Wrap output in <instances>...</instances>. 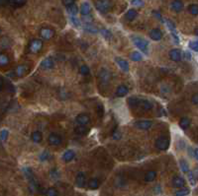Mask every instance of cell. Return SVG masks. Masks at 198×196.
<instances>
[{
	"mask_svg": "<svg viewBox=\"0 0 198 196\" xmlns=\"http://www.w3.org/2000/svg\"><path fill=\"white\" fill-rule=\"evenodd\" d=\"M131 40H132L133 43L139 48L140 50H142L143 52H145L146 54H148L149 52V43L146 40H144L143 37H136V36H132L131 37Z\"/></svg>",
	"mask_w": 198,
	"mask_h": 196,
	"instance_id": "obj_1",
	"label": "cell"
},
{
	"mask_svg": "<svg viewBox=\"0 0 198 196\" xmlns=\"http://www.w3.org/2000/svg\"><path fill=\"white\" fill-rule=\"evenodd\" d=\"M96 9L101 13H106L111 9L112 2L111 0H96L95 2Z\"/></svg>",
	"mask_w": 198,
	"mask_h": 196,
	"instance_id": "obj_2",
	"label": "cell"
},
{
	"mask_svg": "<svg viewBox=\"0 0 198 196\" xmlns=\"http://www.w3.org/2000/svg\"><path fill=\"white\" fill-rule=\"evenodd\" d=\"M156 147L162 151H166L169 147V139L166 136H160L156 139Z\"/></svg>",
	"mask_w": 198,
	"mask_h": 196,
	"instance_id": "obj_3",
	"label": "cell"
},
{
	"mask_svg": "<svg viewBox=\"0 0 198 196\" xmlns=\"http://www.w3.org/2000/svg\"><path fill=\"white\" fill-rule=\"evenodd\" d=\"M43 43L40 40H33L29 44V50L32 53H38V52L42 50Z\"/></svg>",
	"mask_w": 198,
	"mask_h": 196,
	"instance_id": "obj_4",
	"label": "cell"
},
{
	"mask_svg": "<svg viewBox=\"0 0 198 196\" xmlns=\"http://www.w3.org/2000/svg\"><path fill=\"white\" fill-rule=\"evenodd\" d=\"M40 36L42 39L49 40L55 36V31L53 29H50V28H42L40 31Z\"/></svg>",
	"mask_w": 198,
	"mask_h": 196,
	"instance_id": "obj_5",
	"label": "cell"
},
{
	"mask_svg": "<svg viewBox=\"0 0 198 196\" xmlns=\"http://www.w3.org/2000/svg\"><path fill=\"white\" fill-rule=\"evenodd\" d=\"M153 125V122L151 120H139L135 122V126L141 130H148L150 129Z\"/></svg>",
	"mask_w": 198,
	"mask_h": 196,
	"instance_id": "obj_6",
	"label": "cell"
},
{
	"mask_svg": "<svg viewBox=\"0 0 198 196\" xmlns=\"http://www.w3.org/2000/svg\"><path fill=\"white\" fill-rule=\"evenodd\" d=\"M48 141H49V143H50L51 145L59 146V145L62 144V137L59 136V134H57V133H52V134L49 135Z\"/></svg>",
	"mask_w": 198,
	"mask_h": 196,
	"instance_id": "obj_7",
	"label": "cell"
},
{
	"mask_svg": "<svg viewBox=\"0 0 198 196\" xmlns=\"http://www.w3.org/2000/svg\"><path fill=\"white\" fill-rule=\"evenodd\" d=\"M99 78H100V81H101V83L103 85L107 84V83H109L110 79H111V74L107 69L103 68L99 73Z\"/></svg>",
	"mask_w": 198,
	"mask_h": 196,
	"instance_id": "obj_8",
	"label": "cell"
},
{
	"mask_svg": "<svg viewBox=\"0 0 198 196\" xmlns=\"http://www.w3.org/2000/svg\"><path fill=\"white\" fill-rule=\"evenodd\" d=\"M166 26H167V29L169 30V32L171 33V35H173V37L174 41L176 43H179V39H178V36H177V33H176V30H175V26L174 24L171 21L167 20L166 21Z\"/></svg>",
	"mask_w": 198,
	"mask_h": 196,
	"instance_id": "obj_9",
	"label": "cell"
},
{
	"mask_svg": "<svg viewBox=\"0 0 198 196\" xmlns=\"http://www.w3.org/2000/svg\"><path fill=\"white\" fill-rule=\"evenodd\" d=\"M76 121L79 124V125H85V126H86L87 124H89V122H90V117H89L87 114H79V115L76 116Z\"/></svg>",
	"mask_w": 198,
	"mask_h": 196,
	"instance_id": "obj_10",
	"label": "cell"
},
{
	"mask_svg": "<svg viewBox=\"0 0 198 196\" xmlns=\"http://www.w3.org/2000/svg\"><path fill=\"white\" fill-rule=\"evenodd\" d=\"M115 61L118 64V66L120 67V68L124 71V72H128L129 71V63L127 60L123 59V58H120V57H116L115 58Z\"/></svg>",
	"mask_w": 198,
	"mask_h": 196,
	"instance_id": "obj_11",
	"label": "cell"
},
{
	"mask_svg": "<svg viewBox=\"0 0 198 196\" xmlns=\"http://www.w3.org/2000/svg\"><path fill=\"white\" fill-rule=\"evenodd\" d=\"M169 57L173 61H180L181 60V51L178 48H173L169 52Z\"/></svg>",
	"mask_w": 198,
	"mask_h": 196,
	"instance_id": "obj_12",
	"label": "cell"
},
{
	"mask_svg": "<svg viewBox=\"0 0 198 196\" xmlns=\"http://www.w3.org/2000/svg\"><path fill=\"white\" fill-rule=\"evenodd\" d=\"M85 182H86V178H85V175L83 172H78L76 178V183L78 187H83L85 185Z\"/></svg>",
	"mask_w": 198,
	"mask_h": 196,
	"instance_id": "obj_13",
	"label": "cell"
},
{
	"mask_svg": "<svg viewBox=\"0 0 198 196\" xmlns=\"http://www.w3.org/2000/svg\"><path fill=\"white\" fill-rule=\"evenodd\" d=\"M150 37L152 40H154L156 41L160 40L163 37V33L159 29H153L150 32Z\"/></svg>",
	"mask_w": 198,
	"mask_h": 196,
	"instance_id": "obj_14",
	"label": "cell"
},
{
	"mask_svg": "<svg viewBox=\"0 0 198 196\" xmlns=\"http://www.w3.org/2000/svg\"><path fill=\"white\" fill-rule=\"evenodd\" d=\"M40 66H41V68H43V69H52L55 66V63L51 58H46L41 62Z\"/></svg>",
	"mask_w": 198,
	"mask_h": 196,
	"instance_id": "obj_15",
	"label": "cell"
},
{
	"mask_svg": "<svg viewBox=\"0 0 198 196\" xmlns=\"http://www.w3.org/2000/svg\"><path fill=\"white\" fill-rule=\"evenodd\" d=\"M173 185L176 188H181L185 185V180L181 176H175L173 179Z\"/></svg>",
	"mask_w": 198,
	"mask_h": 196,
	"instance_id": "obj_16",
	"label": "cell"
},
{
	"mask_svg": "<svg viewBox=\"0 0 198 196\" xmlns=\"http://www.w3.org/2000/svg\"><path fill=\"white\" fill-rule=\"evenodd\" d=\"M139 108H141L144 111H148L152 110L153 105L149 101L147 100H140V104H139Z\"/></svg>",
	"mask_w": 198,
	"mask_h": 196,
	"instance_id": "obj_17",
	"label": "cell"
},
{
	"mask_svg": "<svg viewBox=\"0 0 198 196\" xmlns=\"http://www.w3.org/2000/svg\"><path fill=\"white\" fill-rule=\"evenodd\" d=\"M27 70H28V66L22 64V65H19L16 68V70H15V74H16V76H18V77H22L26 74Z\"/></svg>",
	"mask_w": 198,
	"mask_h": 196,
	"instance_id": "obj_18",
	"label": "cell"
},
{
	"mask_svg": "<svg viewBox=\"0 0 198 196\" xmlns=\"http://www.w3.org/2000/svg\"><path fill=\"white\" fill-rule=\"evenodd\" d=\"M128 92H129V90L125 85H120L116 90V96L120 97V98L125 97L127 94H128Z\"/></svg>",
	"mask_w": 198,
	"mask_h": 196,
	"instance_id": "obj_19",
	"label": "cell"
},
{
	"mask_svg": "<svg viewBox=\"0 0 198 196\" xmlns=\"http://www.w3.org/2000/svg\"><path fill=\"white\" fill-rule=\"evenodd\" d=\"M74 156H76V153H74L72 150H68V151H65V152L63 153L62 160L65 162H66V163H69V162H70L73 159Z\"/></svg>",
	"mask_w": 198,
	"mask_h": 196,
	"instance_id": "obj_20",
	"label": "cell"
},
{
	"mask_svg": "<svg viewBox=\"0 0 198 196\" xmlns=\"http://www.w3.org/2000/svg\"><path fill=\"white\" fill-rule=\"evenodd\" d=\"M90 10H91V7L89 5V3L87 2H84L81 4V7H80V13L82 16H86V15H89L90 13Z\"/></svg>",
	"mask_w": 198,
	"mask_h": 196,
	"instance_id": "obj_21",
	"label": "cell"
},
{
	"mask_svg": "<svg viewBox=\"0 0 198 196\" xmlns=\"http://www.w3.org/2000/svg\"><path fill=\"white\" fill-rule=\"evenodd\" d=\"M171 8L174 10L175 12H180V11L183 9V3H182L180 0H174V1L171 3Z\"/></svg>",
	"mask_w": 198,
	"mask_h": 196,
	"instance_id": "obj_22",
	"label": "cell"
},
{
	"mask_svg": "<svg viewBox=\"0 0 198 196\" xmlns=\"http://www.w3.org/2000/svg\"><path fill=\"white\" fill-rule=\"evenodd\" d=\"M74 131H76V133L78 135H86L88 133L87 127L85 125H79V124L74 128Z\"/></svg>",
	"mask_w": 198,
	"mask_h": 196,
	"instance_id": "obj_23",
	"label": "cell"
},
{
	"mask_svg": "<svg viewBox=\"0 0 198 196\" xmlns=\"http://www.w3.org/2000/svg\"><path fill=\"white\" fill-rule=\"evenodd\" d=\"M140 104V99L136 97H130L128 99V104L131 108H138Z\"/></svg>",
	"mask_w": 198,
	"mask_h": 196,
	"instance_id": "obj_24",
	"label": "cell"
},
{
	"mask_svg": "<svg viewBox=\"0 0 198 196\" xmlns=\"http://www.w3.org/2000/svg\"><path fill=\"white\" fill-rule=\"evenodd\" d=\"M156 178V172L155 171H150L146 173L145 180L147 182H153V180H155Z\"/></svg>",
	"mask_w": 198,
	"mask_h": 196,
	"instance_id": "obj_25",
	"label": "cell"
},
{
	"mask_svg": "<svg viewBox=\"0 0 198 196\" xmlns=\"http://www.w3.org/2000/svg\"><path fill=\"white\" fill-rule=\"evenodd\" d=\"M31 138L35 143H40L43 139V135H42V133L40 132V131H34V132L32 133Z\"/></svg>",
	"mask_w": 198,
	"mask_h": 196,
	"instance_id": "obj_26",
	"label": "cell"
},
{
	"mask_svg": "<svg viewBox=\"0 0 198 196\" xmlns=\"http://www.w3.org/2000/svg\"><path fill=\"white\" fill-rule=\"evenodd\" d=\"M66 10H68V12L72 15V16H76V15L78 13V8H77V6L76 5V3H73V4H72V5L66 6Z\"/></svg>",
	"mask_w": 198,
	"mask_h": 196,
	"instance_id": "obj_27",
	"label": "cell"
},
{
	"mask_svg": "<svg viewBox=\"0 0 198 196\" xmlns=\"http://www.w3.org/2000/svg\"><path fill=\"white\" fill-rule=\"evenodd\" d=\"M179 126H180L183 130L189 128V126H190V120H189V118H187V117L181 118L180 121H179Z\"/></svg>",
	"mask_w": 198,
	"mask_h": 196,
	"instance_id": "obj_28",
	"label": "cell"
},
{
	"mask_svg": "<svg viewBox=\"0 0 198 196\" xmlns=\"http://www.w3.org/2000/svg\"><path fill=\"white\" fill-rule=\"evenodd\" d=\"M9 57L4 53H0V67H3V66H6L8 65L9 63Z\"/></svg>",
	"mask_w": 198,
	"mask_h": 196,
	"instance_id": "obj_29",
	"label": "cell"
},
{
	"mask_svg": "<svg viewBox=\"0 0 198 196\" xmlns=\"http://www.w3.org/2000/svg\"><path fill=\"white\" fill-rule=\"evenodd\" d=\"M137 16V11L135 9H130L126 14V19L128 21H133Z\"/></svg>",
	"mask_w": 198,
	"mask_h": 196,
	"instance_id": "obj_30",
	"label": "cell"
},
{
	"mask_svg": "<svg viewBox=\"0 0 198 196\" xmlns=\"http://www.w3.org/2000/svg\"><path fill=\"white\" fill-rule=\"evenodd\" d=\"M84 29L86 30L87 32L91 33V34H97V33H98V30H97V28L95 27V26H93L92 24H90V23L85 24L84 25Z\"/></svg>",
	"mask_w": 198,
	"mask_h": 196,
	"instance_id": "obj_31",
	"label": "cell"
},
{
	"mask_svg": "<svg viewBox=\"0 0 198 196\" xmlns=\"http://www.w3.org/2000/svg\"><path fill=\"white\" fill-rule=\"evenodd\" d=\"M99 185V182L97 178H90L88 180V187L90 189H96Z\"/></svg>",
	"mask_w": 198,
	"mask_h": 196,
	"instance_id": "obj_32",
	"label": "cell"
},
{
	"mask_svg": "<svg viewBox=\"0 0 198 196\" xmlns=\"http://www.w3.org/2000/svg\"><path fill=\"white\" fill-rule=\"evenodd\" d=\"M130 57H131V59L133 60V61H141L142 58H143V55H142L140 52L134 51V52H132V53H131Z\"/></svg>",
	"mask_w": 198,
	"mask_h": 196,
	"instance_id": "obj_33",
	"label": "cell"
},
{
	"mask_svg": "<svg viewBox=\"0 0 198 196\" xmlns=\"http://www.w3.org/2000/svg\"><path fill=\"white\" fill-rule=\"evenodd\" d=\"M179 165H180V169H181V171L185 172V173H187L189 172V165L188 164L186 163V161L184 160H180L179 161Z\"/></svg>",
	"mask_w": 198,
	"mask_h": 196,
	"instance_id": "obj_34",
	"label": "cell"
},
{
	"mask_svg": "<svg viewBox=\"0 0 198 196\" xmlns=\"http://www.w3.org/2000/svg\"><path fill=\"white\" fill-rule=\"evenodd\" d=\"M23 172H24V175H25V176L28 178V180L32 179V178H34V175H33L32 169H30V168H25V169H23Z\"/></svg>",
	"mask_w": 198,
	"mask_h": 196,
	"instance_id": "obj_35",
	"label": "cell"
},
{
	"mask_svg": "<svg viewBox=\"0 0 198 196\" xmlns=\"http://www.w3.org/2000/svg\"><path fill=\"white\" fill-rule=\"evenodd\" d=\"M100 33H101V35L104 37V39H106V40H110V39H112V34H111V32L109 31V30H107V29H102L101 31H100Z\"/></svg>",
	"mask_w": 198,
	"mask_h": 196,
	"instance_id": "obj_36",
	"label": "cell"
},
{
	"mask_svg": "<svg viewBox=\"0 0 198 196\" xmlns=\"http://www.w3.org/2000/svg\"><path fill=\"white\" fill-rule=\"evenodd\" d=\"M189 189L188 188H182V189H179L175 192V196H186L189 194Z\"/></svg>",
	"mask_w": 198,
	"mask_h": 196,
	"instance_id": "obj_37",
	"label": "cell"
},
{
	"mask_svg": "<svg viewBox=\"0 0 198 196\" xmlns=\"http://www.w3.org/2000/svg\"><path fill=\"white\" fill-rule=\"evenodd\" d=\"M188 10L192 15L196 16V15L198 14V6H197V4H191L188 7Z\"/></svg>",
	"mask_w": 198,
	"mask_h": 196,
	"instance_id": "obj_38",
	"label": "cell"
},
{
	"mask_svg": "<svg viewBox=\"0 0 198 196\" xmlns=\"http://www.w3.org/2000/svg\"><path fill=\"white\" fill-rule=\"evenodd\" d=\"M46 196H58V191L55 189V188H49L46 191Z\"/></svg>",
	"mask_w": 198,
	"mask_h": 196,
	"instance_id": "obj_39",
	"label": "cell"
},
{
	"mask_svg": "<svg viewBox=\"0 0 198 196\" xmlns=\"http://www.w3.org/2000/svg\"><path fill=\"white\" fill-rule=\"evenodd\" d=\"M79 72H80L81 75H88L89 72H90V70H89L88 66H86V65H82V66L80 67V69H79Z\"/></svg>",
	"mask_w": 198,
	"mask_h": 196,
	"instance_id": "obj_40",
	"label": "cell"
},
{
	"mask_svg": "<svg viewBox=\"0 0 198 196\" xmlns=\"http://www.w3.org/2000/svg\"><path fill=\"white\" fill-rule=\"evenodd\" d=\"M8 135H9V132L6 129H3L0 131V139H1L2 141H5L7 137H8Z\"/></svg>",
	"mask_w": 198,
	"mask_h": 196,
	"instance_id": "obj_41",
	"label": "cell"
},
{
	"mask_svg": "<svg viewBox=\"0 0 198 196\" xmlns=\"http://www.w3.org/2000/svg\"><path fill=\"white\" fill-rule=\"evenodd\" d=\"M188 154H189V156H192L193 158H195V159H197V158H198V150L196 148L195 149L189 148L188 149Z\"/></svg>",
	"mask_w": 198,
	"mask_h": 196,
	"instance_id": "obj_42",
	"label": "cell"
},
{
	"mask_svg": "<svg viewBox=\"0 0 198 196\" xmlns=\"http://www.w3.org/2000/svg\"><path fill=\"white\" fill-rule=\"evenodd\" d=\"M189 48L191 50L197 51L198 50V43H197V41L196 40L190 41V43H189Z\"/></svg>",
	"mask_w": 198,
	"mask_h": 196,
	"instance_id": "obj_43",
	"label": "cell"
},
{
	"mask_svg": "<svg viewBox=\"0 0 198 196\" xmlns=\"http://www.w3.org/2000/svg\"><path fill=\"white\" fill-rule=\"evenodd\" d=\"M131 3H132V5L136 6V7H142V6H144V1H143V0H132V1H131Z\"/></svg>",
	"mask_w": 198,
	"mask_h": 196,
	"instance_id": "obj_44",
	"label": "cell"
},
{
	"mask_svg": "<svg viewBox=\"0 0 198 196\" xmlns=\"http://www.w3.org/2000/svg\"><path fill=\"white\" fill-rule=\"evenodd\" d=\"M70 21H72V23L74 26H76V27H79V26H80V21L78 20V19L76 16H72V17H70Z\"/></svg>",
	"mask_w": 198,
	"mask_h": 196,
	"instance_id": "obj_45",
	"label": "cell"
},
{
	"mask_svg": "<svg viewBox=\"0 0 198 196\" xmlns=\"http://www.w3.org/2000/svg\"><path fill=\"white\" fill-rule=\"evenodd\" d=\"M187 175H188V179H189L190 183H191L192 185H194V184L196 183V179H195V178H194L193 173H192L191 172H187Z\"/></svg>",
	"mask_w": 198,
	"mask_h": 196,
	"instance_id": "obj_46",
	"label": "cell"
},
{
	"mask_svg": "<svg viewBox=\"0 0 198 196\" xmlns=\"http://www.w3.org/2000/svg\"><path fill=\"white\" fill-rule=\"evenodd\" d=\"M50 157V153L48 152V151H44V152L41 154V156H40V160L41 161H46L48 158Z\"/></svg>",
	"mask_w": 198,
	"mask_h": 196,
	"instance_id": "obj_47",
	"label": "cell"
},
{
	"mask_svg": "<svg viewBox=\"0 0 198 196\" xmlns=\"http://www.w3.org/2000/svg\"><path fill=\"white\" fill-rule=\"evenodd\" d=\"M121 133H120V131H118V130H116V131H114V133L112 134V137H113V139H115V140H119V139L121 138Z\"/></svg>",
	"mask_w": 198,
	"mask_h": 196,
	"instance_id": "obj_48",
	"label": "cell"
},
{
	"mask_svg": "<svg viewBox=\"0 0 198 196\" xmlns=\"http://www.w3.org/2000/svg\"><path fill=\"white\" fill-rule=\"evenodd\" d=\"M12 3V0H0V6H7V5H11Z\"/></svg>",
	"mask_w": 198,
	"mask_h": 196,
	"instance_id": "obj_49",
	"label": "cell"
},
{
	"mask_svg": "<svg viewBox=\"0 0 198 196\" xmlns=\"http://www.w3.org/2000/svg\"><path fill=\"white\" fill-rule=\"evenodd\" d=\"M51 176L54 179H57L59 178V175H58V171L57 169H52L51 171Z\"/></svg>",
	"mask_w": 198,
	"mask_h": 196,
	"instance_id": "obj_50",
	"label": "cell"
},
{
	"mask_svg": "<svg viewBox=\"0 0 198 196\" xmlns=\"http://www.w3.org/2000/svg\"><path fill=\"white\" fill-rule=\"evenodd\" d=\"M191 103H192L193 104H195V105L198 104V95H197V94L193 95V97L191 98Z\"/></svg>",
	"mask_w": 198,
	"mask_h": 196,
	"instance_id": "obj_51",
	"label": "cell"
},
{
	"mask_svg": "<svg viewBox=\"0 0 198 196\" xmlns=\"http://www.w3.org/2000/svg\"><path fill=\"white\" fill-rule=\"evenodd\" d=\"M76 2V0H62V3L65 4V6H69V5H72L73 3Z\"/></svg>",
	"mask_w": 198,
	"mask_h": 196,
	"instance_id": "obj_52",
	"label": "cell"
},
{
	"mask_svg": "<svg viewBox=\"0 0 198 196\" xmlns=\"http://www.w3.org/2000/svg\"><path fill=\"white\" fill-rule=\"evenodd\" d=\"M3 88H4V80L2 77H0V91H2Z\"/></svg>",
	"mask_w": 198,
	"mask_h": 196,
	"instance_id": "obj_53",
	"label": "cell"
},
{
	"mask_svg": "<svg viewBox=\"0 0 198 196\" xmlns=\"http://www.w3.org/2000/svg\"><path fill=\"white\" fill-rule=\"evenodd\" d=\"M155 192L156 194H159V193H160L162 192V190H160V186L159 185H156V187H155Z\"/></svg>",
	"mask_w": 198,
	"mask_h": 196,
	"instance_id": "obj_54",
	"label": "cell"
},
{
	"mask_svg": "<svg viewBox=\"0 0 198 196\" xmlns=\"http://www.w3.org/2000/svg\"><path fill=\"white\" fill-rule=\"evenodd\" d=\"M184 54H185V58H186V59H187V60H190V59H191V58H192V56H191V54H190V53H189V52H187V51H185V53H184Z\"/></svg>",
	"mask_w": 198,
	"mask_h": 196,
	"instance_id": "obj_55",
	"label": "cell"
},
{
	"mask_svg": "<svg viewBox=\"0 0 198 196\" xmlns=\"http://www.w3.org/2000/svg\"><path fill=\"white\" fill-rule=\"evenodd\" d=\"M154 15H156V17H158V19H159L160 21H163V18H162V15H160L159 12H156V11H154Z\"/></svg>",
	"mask_w": 198,
	"mask_h": 196,
	"instance_id": "obj_56",
	"label": "cell"
},
{
	"mask_svg": "<svg viewBox=\"0 0 198 196\" xmlns=\"http://www.w3.org/2000/svg\"><path fill=\"white\" fill-rule=\"evenodd\" d=\"M97 110H98V111H99V115L101 116L102 115V107H99Z\"/></svg>",
	"mask_w": 198,
	"mask_h": 196,
	"instance_id": "obj_57",
	"label": "cell"
}]
</instances>
